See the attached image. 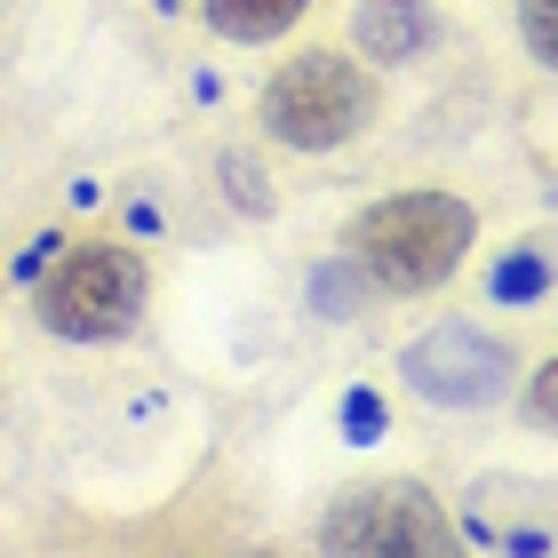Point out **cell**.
Returning a JSON list of instances; mask_svg holds the SVG:
<instances>
[{"label":"cell","instance_id":"6da1fadb","mask_svg":"<svg viewBox=\"0 0 558 558\" xmlns=\"http://www.w3.org/2000/svg\"><path fill=\"white\" fill-rule=\"evenodd\" d=\"M478 247V208L447 184L384 192L343 223V264L375 295H439Z\"/></svg>","mask_w":558,"mask_h":558},{"label":"cell","instance_id":"7a4b0ae2","mask_svg":"<svg viewBox=\"0 0 558 558\" xmlns=\"http://www.w3.org/2000/svg\"><path fill=\"white\" fill-rule=\"evenodd\" d=\"M375 120H384V72L360 64L343 40H303L288 64H271L256 96V136L271 151H295V160L375 136Z\"/></svg>","mask_w":558,"mask_h":558},{"label":"cell","instance_id":"3957f363","mask_svg":"<svg viewBox=\"0 0 558 558\" xmlns=\"http://www.w3.org/2000/svg\"><path fill=\"white\" fill-rule=\"evenodd\" d=\"M40 327L64 343H120L144 327V303H151V264L136 256L129 240H81L64 247L40 279Z\"/></svg>","mask_w":558,"mask_h":558},{"label":"cell","instance_id":"277c9868","mask_svg":"<svg viewBox=\"0 0 558 558\" xmlns=\"http://www.w3.org/2000/svg\"><path fill=\"white\" fill-rule=\"evenodd\" d=\"M319 550L336 558H447L463 550V526L423 478H367L343 487L319 519Z\"/></svg>","mask_w":558,"mask_h":558},{"label":"cell","instance_id":"5b68a950","mask_svg":"<svg viewBox=\"0 0 558 558\" xmlns=\"http://www.w3.org/2000/svg\"><path fill=\"white\" fill-rule=\"evenodd\" d=\"M511 375H519L511 336H487V327H471V319H447V327H430V336H415L399 351V384H408L423 408H454V415L495 408V399L511 391Z\"/></svg>","mask_w":558,"mask_h":558},{"label":"cell","instance_id":"8992f818","mask_svg":"<svg viewBox=\"0 0 558 558\" xmlns=\"http://www.w3.org/2000/svg\"><path fill=\"white\" fill-rule=\"evenodd\" d=\"M447 33V16H439V0H351V24H343V48L360 64L375 72H399V64H415L430 57Z\"/></svg>","mask_w":558,"mask_h":558},{"label":"cell","instance_id":"52a82bcc","mask_svg":"<svg viewBox=\"0 0 558 558\" xmlns=\"http://www.w3.org/2000/svg\"><path fill=\"white\" fill-rule=\"evenodd\" d=\"M319 0H199V16H208L216 40L232 48H264V40H288L303 16H312Z\"/></svg>","mask_w":558,"mask_h":558},{"label":"cell","instance_id":"ba28073f","mask_svg":"<svg viewBox=\"0 0 558 558\" xmlns=\"http://www.w3.org/2000/svg\"><path fill=\"white\" fill-rule=\"evenodd\" d=\"M550 279H558L550 247L543 240H519L511 256L487 271V303H535V295H550Z\"/></svg>","mask_w":558,"mask_h":558},{"label":"cell","instance_id":"9c48e42d","mask_svg":"<svg viewBox=\"0 0 558 558\" xmlns=\"http://www.w3.org/2000/svg\"><path fill=\"white\" fill-rule=\"evenodd\" d=\"M519 48L535 72L558 81V0H519Z\"/></svg>","mask_w":558,"mask_h":558},{"label":"cell","instance_id":"30bf717a","mask_svg":"<svg viewBox=\"0 0 558 558\" xmlns=\"http://www.w3.org/2000/svg\"><path fill=\"white\" fill-rule=\"evenodd\" d=\"M519 415L535 423V430H558V351L519 375Z\"/></svg>","mask_w":558,"mask_h":558}]
</instances>
